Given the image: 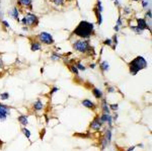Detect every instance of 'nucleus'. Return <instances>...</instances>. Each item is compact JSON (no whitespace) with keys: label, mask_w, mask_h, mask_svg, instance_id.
<instances>
[{"label":"nucleus","mask_w":152,"mask_h":151,"mask_svg":"<svg viewBox=\"0 0 152 151\" xmlns=\"http://www.w3.org/2000/svg\"><path fill=\"white\" fill-rule=\"evenodd\" d=\"M103 112H104V114H110V108H109V106H108V104H107V102L104 99L103 100Z\"/></svg>","instance_id":"6ab92c4d"},{"label":"nucleus","mask_w":152,"mask_h":151,"mask_svg":"<svg viewBox=\"0 0 152 151\" xmlns=\"http://www.w3.org/2000/svg\"><path fill=\"white\" fill-rule=\"evenodd\" d=\"M112 41H113V49H116V47H117V45H118V35L116 34L114 37H113V39H112Z\"/></svg>","instance_id":"b1692460"},{"label":"nucleus","mask_w":152,"mask_h":151,"mask_svg":"<svg viewBox=\"0 0 152 151\" xmlns=\"http://www.w3.org/2000/svg\"><path fill=\"white\" fill-rule=\"evenodd\" d=\"M2 24H3V26H4L5 28H7V29H8V28H10L9 23H8V22H7V21H6L5 19H3V20H2Z\"/></svg>","instance_id":"473e14b6"},{"label":"nucleus","mask_w":152,"mask_h":151,"mask_svg":"<svg viewBox=\"0 0 152 151\" xmlns=\"http://www.w3.org/2000/svg\"><path fill=\"white\" fill-rule=\"evenodd\" d=\"M42 49V46H41V43L40 42H33L31 44V50L33 52H36V51H39Z\"/></svg>","instance_id":"ddd939ff"},{"label":"nucleus","mask_w":152,"mask_h":151,"mask_svg":"<svg viewBox=\"0 0 152 151\" xmlns=\"http://www.w3.org/2000/svg\"><path fill=\"white\" fill-rule=\"evenodd\" d=\"M81 104H82V106H84V107L87 108V109L95 110V105H94L91 100H89V99H83V100L81 102Z\"/></svg>","instance_id":"f8f14e48"},{"label":"nucleus","mask_w":152,"mask_h":151,"mask_svg":"<svg viewBox=\"0 0 152 151\" xmlns=\"http://www.w3.org/2000/svg\"><path fill=\"white\" fill-rule=\"evenodd\" d=\"M113 1H115V0H113Z\"/></svg>","instance_id":"49530a36"},{"label":"nucleus","mask_w":152,"mask_h":151,"mask_svg":"<svg viewBox=\"0 0 152 151\" xmlns=\"http://www.w3.org/2000/svg\"><path fill=\"white\" fill-rule=\"evenodd\" d=\"M18 122L21 124V125H23L24 127L29 124V121H28V117L27 116H19L18 117Z\"/></svg>","instance_id":"f3484780"},{"label":"nucleus","mask_w":152,"mask_h":151,"mask_svg":"<svg viewBox=\"0 0 152 151\" xmlns=\"http://www.w3.org/2000/svg\"><path fill=\"white\" fill-rule=\"evenodd\" d=\"M114 30H115V32L117 33V32H119V31H120V27L116 24V26H115V28H114Z\"/></svg>","instance_id":"ea45409f"},{"label":"nucleus","mask_w":152,"mask_h":151,"mask_svg":"<svg viewBox=\"0 0 152 151\" xmlns=\"http://www.w3.org/2000/svg\"><path fill=\"white\" fill-rule=\"evenodd\" d=\"M147 65H148V63H147L146 59L142 56H138L134 60H132V62H130V64H129L130 73L132 75H136L140 70L145 69L147 67Z\"/></svg>","instance_id":"f03ea898"},{"label":"nucleus","mask_w":152,"mask_h":151,"mask_svg":"<svg viewBox=\"0 0 152 151\" xmlns=\"http://www.w3.org/2000/svg\"><path fill=\"white\" fill-rule=\"evenodd\" d=\"M22 30H23V31H28V30H29V29H28V28H27V27H23V29H22Z\"/></svg>","instance_id":"c03bdc74"},{"label":"nucleus","mask_w":152,"mask_h":151,"mask_svg":"<svg viewBox=\"0 0 152 151\" xmlns=\"http://www.w3.org/2000/svg\"><path fill=\"white\" fill-rule=\"evenodd\" d=\"M104 44H105L106 46H113V41H112V39H107V40L104 42Z\"/></svg>","instance_id":"c756f323"},{"label":"nucleus","mask_w":152,"mask_h":151,"mask_svg":"<svg viewBox=\"0 0 152 151\" xmlns=\"http://www.w3.org/2000/svg\"><path fill=\"white\" fill-rule=\"evenodd\" d=\"M135 149V146H132V147H129L128 149H127V151H133Z\"/></svg>","instance_id":"a19ab883"},{"label":"nucleus","mask_w":152,"mask_h":151,"mask_svg":"<svg viewBox=\"0 0 152 151\" xmlns=\"http://www.w3.org/2000/svg\"><path fill=\"white\" fill-rule=\"evenodd\" d=\"M92 94H93V96H94L95 98H97V99H102V98L104 97L103 91H102L100 89L96 88V87H93V88H92Z\"/></svg>","instance_id":"9b49d317"},{"label":"nucleus","mask_w":152,"mask_h":151,"mask_svg":"<svg viewBox=\"0 0 152 151\" xmlns=\"http://www.w3.org/2000/svg\"><path fill=\"white\" fill-rule=\"evenodd\" d=\"M38 38H39L40 42L43 43V44H45V45H52V44H54V38H53V36L51 34L47 33V32L40 33L39 36H38Z\"/></svg>","instance_id":"39448f33"},{"label":"nucleus","mask_w":152,"mask_h":151,"mask_svg":"<svg viewBox=\"0 0 152 151\" xmlns=\"http://www.w3.org/2000/svg\"><path fill=\"white\" fill-rule=\"evenodd\" d=\"M146 15H147L149 18H151V17H152V15H151V10H150V9H149V10L146 12Z\"/></svg>","instance_id":"4c0bfd02"},{"label":"nucleus","mask_w":152,"mask_h":151,"mask_svg":"<svg viewBox=\"0 0 152 151\" xmlns=\"http://www.w3.org/2000/svg\"><path fill=\"white\" fill-rule=\"evenodd\" d=\"M99 118H100V121H102L103 123H108V124H109V126H111V127H112L113 117H112L110 114H103V115H102V117H99Z\"/></svg>","instance_id":"1a4fd4ad"},{"label":"nucleus","mask_w":152,"mask_h":151,"mask_svg":"<svg viewBox=\"0 0 152 151\" xmlns=\"http://www.w3.org/2000/svg\"><path fill=\"white\" fill-rule=\"evenodd\" d=\"M136 20H137V28H139L141 31L149 30V27H148V24L144 18H137Z\"/></svg>","instance_id":"6e6552de"},{"label":"nucleus","mask_w":152,"mask_h":151,"mask_svg":"<svg viewBox=\"0 0 152 151\" xmlns=\"http://www.w3.org/2000/svg\"><path fill=\"white\" fill-rule=\"evenodd\" d=\"M96 9L102 13L103 12V10H104V7H103V4H102V2L100 1H97V3H96Z\"/></svg>","instance_id":"393cba45"},{"label":"nucleus","mask_w":152,"mask_h":151,"mask_svg":"<svg viewBox=\"0 0 152 151\" xmlns=\"http://www.w3.org/2000/svg\"><path fill=\"white\" fill-rule=\"evenodd\" d=\"M73 34L83 40H88L94 34V26L93 23L89 21L82 20L75 28V30L73 31Z\"/></svg>","instance_id":"f257e3e1"},{"label":"nucleus","mask_w":152,"mask_h":151,"mask_svg":"<svg viewBox=\"0 0 152 151\" xmlns=\"http://www.w3.org/2000/svg\"><path fill=\"white\" fill-rule=\"evenodd\" d=\"M147 5H148V2H147V1H142V6H143V7H147Z\"/></svg>","instance_id":"58836bf2"},{"label":"nucleus","mask_w":152,"mask_h":151,"mask_svg":"<svg viewBox=\"0 0 152 151\" xmlns=\"http://www.w3.org/2000/svg\"><path fill=\"white\" fill-rule=\"evenodd\" d=\"M75 66L77 67V69H78V70H82V71H84V70H85V66H84V65H82V64H81V63H79V62H78V63H76V64H75Z\"/></svg>","instance_id":"bb28decb"},{"label":"nucleus","mask_w":152,"mask_h":151,"mask_svg":"<svg viewBox=\"0 0 152 151\" xmlns=\"http://www.w3.org/2000/svg\"><path fill=\"white\" fill-rule=\"evenodd\" d=\"M105 139L107 140L108 143H110V142L112 141V131H111V130H107V131H106Z\"/></svg>","instance_id":"aec40b11"},{"label":"nucleus","mask_w":152,"mask_h":151,"mask_svg":"<svg viewBox=\"0 0 152 151\" xmlns=\"http://www.w3.org/2000/svg\"><path fill=\"white\" fill-rule=\"evenodd\" d=\"M103 124H104V123L100 121V118H99V116H96V117L93 119V121L91 122V124H90V127H91V129H92V130L98 131V130L102 128Z\"/></svg>","instance_id":"0eeeda50"},{"label":"nucleus","mask_w":152,"mask_h":151,"mask_svg":"<svg viewBox=\"0 0 152 151\" xmlns=\"http://www.w3.org/2000/svg\"><path fill=\"white\" fill-rule=\"evenodd\" d=\"M52 2H53L55 5L59 6V5H63V3H64V0H52Z\"/></svg>","instance_id":"cd10ccee"},{"label":"nucleus","mask_w":152,"mask_h":151,"mask_svg":"<svg viewBox=\"0 0 152 151\" xmlns=\"http://www.w3.org/2000/svg\"><path fill=\"white\" fill-rule=\"evenodd\" d=\"M73 48L78 51L80 53H86L88 51H90V44H89V41L88 40H77L73 43Z\"/></svg>","instance_id":"7ed1b4c3"},{"label":"nucleus","mask_w":152,"mask_h":151,"mask_svg":"<svg viewBox=\"0 0 152 151\" xmlns=\"http://www.w3.org/2000/svg\"><path fill=\"white\" fill-rule=\"evenodd\" d=\"M17 1L19 2V4L21 6L32 8V0H17Z\"/></svg>","instance_id":"4468645a"},{"label":"nucleus","mask_w":152,"mask_h":151,"mask_svg":"<svg viewBox=\"0 0 152 151\" xmlns=\"http://www.w3.org/2000/svg\"><path fill=\"white\" fill-rule=\"evenodd\" d=\"M69 67H70V70L72 71V73H74V74L76 75V76H78V74H79V71H78L77 67H76L75 65H70Z\"/></svg>","instance_id":"4be33fe9"},{"label":"nucleus","mask_w":152,"mask_h":151,"mask_svg":"<svg viewBox=\"0 0 152 151\" xmlns=\"http://www.w3.org/2000/svg\"><path fill=\"white\" fill-rule=\"evenodd\" d=\"M9 113H10V111L7 106L0 104V121H5L7 116L9 115Z\"/></svg>","instance_id":"423d86ee"},{"label":"nucleus","mask_w":152,"mask_h":151,"mask_svg":"<svg viewBox=\"0 0 152 151\" xmlns=\"http://www.w3.org/2000/svg\"><path fill=\"white\" fill-rule=\"evenodd\" d=\"M131 29H132V30H133V31H134L136 34H138V35H141V34H143V31H141V30H140L139 28H137V27H132Z\"/></svg>","instance_id":"c85d7f7f"},{"label":"nucleus","mask_w":152,"mask_h":151,"mask_svg":"<svg viewBox=\"0 0 152 151\" xmlns=\"http://www.w3.org/2000/svg\"><path fill=\"white\" fill-rule=\"evenodd\" d=\"M21 132L24 134V136L30 140L31 139V136H32V134H31V132H30V130L29 129H27V128H22L21 129Z\"/></svg>","instance_id":"412c9836"},{"label":"nucleus","mask_w":152,"mask_h":151,"mask_svg":"<svg viewBox=\"0 0 152 151\" xmlns=\"http://www.w3.org/2000/svg\"><path fill=\"white\" fill-rule=\"evenodd\" d=\"M9 15H10L11 17H13L16 21L20 22V19H19V10H18L17 7H13L12 10L9 11Z\"/></svg>","instance_id":"9d476101"},{"label":"nucleus","mask_w":152,"mask_h":151,"mask_svg":"<svg viewBox=\"0 0 152 151\" xmlns=\"http://www.w3.org/2000/svg\"><path fill=\"white\" fill-rule=\"evenodd\" d=\"M34 110H35V111H37V112H39V111H42V110H43V104H42V102H41L40 99H38V100L34 104Z\"/></svg>","instance_id":"2eb2a0df"},{"label":"nucleus","mask_w":152,"mask_h":151,"mask_svg":"<svg viewBox=\"0 0 152 151\" xmlns=\"http://www.w3.org/2000/svg\"><path fill=\"white\" fill-rule=\"evenodd\" d=\"M0 98H1L2 100H6V99H8V98H9V94H8V92H3L1 95H0Z\"/></svg>","instance_id":"a878e982"},{"label":"nucleus","mask_w":152,"mask_h":151,"mask_svg":"<svg viewBox=\"0 0 152 151\" xmlns=\"http://www.w3.org/2000/svg\"><path fill=\"white\" fill-rule=\"evenodd\" d=\"M100 69H102L104 72L109 71V69H110V65H109V63H108L107 61H103V62L100 63Z\"/></svg>","instance_id":"a211bd4d"},{"label":"nucleus","mask_w":152,"mask_h":151,"mask_svg":"<svg viewBox=\"0 0 152 151\" xmlns=\"http://www.w3.org/2000/svg\"><path fill=\"white\" fill-rule=\"evenodd\" d=\"M58 90H59V88H58V87H53V89L51 90V92H50V93H51V94H53V93H55V92H56V91H58Z\"/></svg>","instance_id":"c9c22d12"},{"label":"nucleus","mask_w":152,"mask_h":151,"mask_svg":"<svg viewBox=\"0 0 152 151\" xmlns=\"http://www.w3.org/2000/svg\"><path fill=\"white\" fill-rule=\"evenodd\" d=\"M59 59H61V56H60L59 54H57L56 52H53V54L51 55V60L57 61V60H59Z\"/></svg>","instance_id":"5701e85b"},{"label":"nucleus","mask_w":152,"mask_h":151,"mask_svg":"<svg viewBox=\"0 0 152 151\" xmlns=\"http://www.w3.org/2000/svg\"><path fill=\"white\" fill-rule=\"evenodd\" d=\"M109 108H110V110L117 111V110H118V108H119V106H118L117 104H113V105H110V106H109Z\"/></svg>","instance_id":"7c9ffc66"},{"label":"nucleus","mask_w":152,"mask_h":151,"mask_svg":"<svg viewBox=\"0 0 152 151\" xmlns=\"http://www.w3.org/2000/svg\"><path fill=\"white\" fill-rule=\"evenodd\" d=\"M108 92H115V87H113V86H109L108 87Z\"/></svg>","instance_id":"72a5a7b5"},{"label":"nucleus","mask_w":152,"mask_h":151,"mask_svg":"<svg viewBox=\"0 0 152 151\" xmlns=\"http://www.w3.org/2000/svg\"><path fill=\"white\" fill-rule=\"evenodd\" d=\"M133 1H140V0H133Z\"/></svg>","instance_id":"a18cd8bd"},{"label":"nucleus","mask_w":152,"mask_h":151,"mask_svg":"<svg viewBox=\"0 0 152 151\" xmlns=\"http://www.w3.org/2000/svg\"><path fill=\"white\" fill-rule=\"evenodd\" d=\"M113 119H114V120H117V119H118V115L116 114V115H115V116L113 117Z\"/></svg>","instance_id":"37998d69"},{"label":"nucleus","mask_w":152,"mask_h":151,"mask_svg":"<svg viewBox=\"0 0 152 151\" xmlns=\"http://www.w3.org/2000/svg\"><path fill=\"white\" fill-rule=\"evenodd\" d=\"M45 133H46V129H43V130L41 131V139H43V138H44Z\"/></svg>","instance_id":"e433bc0d"},{"label":"nucleus","mask_w":152,"mask_h":151,"mask_svg":"<svg viewBox=\"0 0 152 151\" xmlns=\"http://www.w3.org/2000/svg\"><path fill=\"white\" fill-rule=\"evenodd\" d=\"M95 66H96V65H95L94 63H92V64H90V65H89V67H90V68H92V69H93V68H95Z\"/></svg>","instance_id":"79ce46f5"},{"label":"nucleus","mask_w":152,"mask_h":151,"mask_svg":"<svg viewBox=\"0 0 152 151\" xmlns=\"http://www.w3.org/2000/svg\"><path fill=\"white\" fill-rule=\"evenodd\" d=\"M131 12V9L129 7H124V13L125 14H129Z\"/></svg>","instance_id":"2f4dec72"},{"label":"nucleus","mask_w":152,"mask_h":151,"mask_svg":"<svg viewBox=\"0 0 152 151\" xmlns=\"http://www.w3.org/2000/svg\"><path fill=\"white\" fill-rule=\"evenodd\" d=\"M20 22H21L24 27H26V26L36 27V26H38V23H39V18H38V16H37L36 14L29 12V13H27V15L20 20Z\"/></svg>","instance_id":"20e7f679"},{"label":"nucleus","mask_w":152,"mask_h":151,"mask_svg":"<svg viewBox=\"0 0 152 151\" xmlns=\"http://www.w3.org/2000/svg\"><path fill=\"white\" fill-rule=\"evenodd\" d=\"M94 13H95V15H96V17H97V24L100 26V24L103 23V16H102V13L96 9V7L94 8Z\"/></svg>","instance_id":"dca6fc26"},{"label":"nucleus","mask_w":152,"mask_h":151,"mask_svg":"<svg viewBox=\"0 0 152 151\" xmlns=\"http://www.w3.org/2000/svg\"><path fill=\"white\" fill-rule=\"evenodd\" d=\"M122 24H123V22H122V18H121V17H119V18H118V21H117V26L121 27Z\"/></svg>","instance_id":"f704fd0d"}]
</instances>
